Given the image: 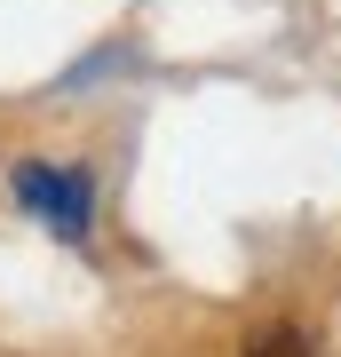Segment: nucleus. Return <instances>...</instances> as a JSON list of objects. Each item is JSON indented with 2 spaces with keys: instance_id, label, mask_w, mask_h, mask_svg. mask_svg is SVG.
I'll return each instance as SVG.
<instances>
[{
  "instance_id": "f03ea898",
  "label": "nucleus",
  "mask_w": 341,
  "mask_h": 357,
  "mask_svg": "<svg viewBox=\"0 0 341 357\" xmlns=\"http://www.w3.org/2000/svg\"><path fill=\"white\" fill-rule=\"evenodd\" d=\"M246 357H317V342H310L302 326L270 318V326H262V333H254V342H246Z\"/></svg>"
},
{
  "instance_id": "f257e3e1",
  "label": "nucleus",
  "mask_w": 341,
  "mask_h": 357,
  "mask_svg": "<svg viewBox=\"0 0 341 357\" xmlns=\"http://www.w3.org/2000/svg\"><path fill=\"white\" fill-rule=\"evenodd\" d=\"M16 199H24L56 238H88V222H96V191H88L79 167H16Z\"/></svg>"
}]
</instances>
